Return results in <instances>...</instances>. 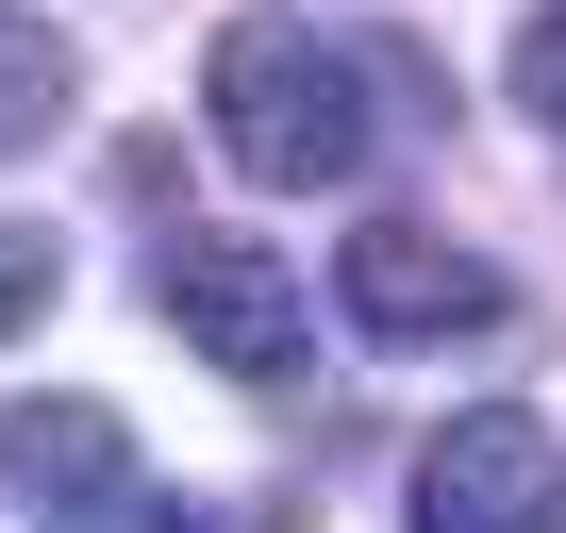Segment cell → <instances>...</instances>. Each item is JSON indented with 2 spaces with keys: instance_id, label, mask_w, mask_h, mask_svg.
<instances>
[{
  "instance_id": "cell-1",
  "label": "cell",
  "mask_w": 566,
  "mask_h": 533,
  "mask_svg": "<svg viewBox=\"0 0 566 533\" xmlns=\"http://www.w3.org/2000/svg\"><path fill=\"white\" fill-rule=\"evenodd\" d=\"M200 117H217V150H233L250 184H350V167H367V84H350V51H317L301 18H233L217 67H200Z\"/></svg>"
},
{
  "instance_id": "cell-2",
  "label": "cell",
  "mask_w": 566,
  "mask_h": 533,
  "mask_svg": "<svg viewBox=\"0 0 566 533\" xmlns=\"http://www.w3.org/2000/svg\"><path fill=\"white\" fill-rule=\"evenodd\" d=\"M0 500H34L51 533H283L266 500H150L117 400H18L0 417Z\"/></svg>"
},
{
  "instance_id": "cell-3",
  "label": "cell",
  "mask_w": 566,
  "mask_h": 533,
  "mask_svg": "<svg viewBox=\"0 0 566 533\" xmlns=\"http://www.w3.org/2000/svg\"><path fill=\"white\" fill-rule=\"evenodd\" d=\"M150 317H167L200 367L283 384V367H301V266L250 250V233H167V250H150Z\"/></svg>"
},
{
  "instance_id": "cell-4",
  "label": "cell",
  "mask_w": 566,
  "mask_h": 533,
  "mask_svg": "<svg viewBox=\"0 0 566 533\" xmlns=\"http://www.w3.org/2000/svg\"><path fill=\"white\" fill-rule=\"evenodd\" d=\"M417 533H566V450L533 400H467L417 450Z\"/></svg>"
},
{
  "instance_id": "cell-5",
  "label": "cell",
  "mask_w": 566,
  "mask_h": 533,
  "mask_svg": "<svg viewBox=\"0 0 566 533\" xmlns=\"http://www.w3.org/2000/svg\"><path fill=\"white\" fill-rule=\"evenodd\" d=\"M334 301H350V334H384V351H450V334L500 317V266H467V250L417 233V217H367L350 266H334Z\"/></svg>"
},
{
  "instance_id": "cell-6",
  "label": "cell",
  "mask_w": 566,
  "mask_h": 533,
  "mask_svg": "<svg viewBox=\"0 0 566 533\" xmlns=\"http://www.w3.org/2000/svg\"><path fill=\"white\" fill-rule=\"evenodd\" d=\"M67 34L51 18H18V0H0V150H51V117H67Z\"/></svg>"
},
{
  "instance_id": "cell-7",
  "label": "cell",
  "mask_w": 566,
  "mask_h": 533,
  "mask_svg": "<svg viewBox=\"0 0 566 533\" xmlns=\"http://www.w3.org/2000/svg\"><path fill=\"white\" fill-rule=\"evenodd\" d=\"M516 101L566 134V0H533V34H516Z\"/></svg>"
},
{
  "instance_id": "cell-8",
  "label": "cell",
  "mask_w": 566,
  "mask_h": 533,
  "mask_svg": "<svg viewBox=\"0 0 566 533\" xmlns=\"http://www.w3.org/2000/svg\"><path fill=\"white\" fill-rule=\"evenodd\" d=\"M34 301H51V233H18V217H0V334H18Z\"/></svg>"
}]
</instances>
